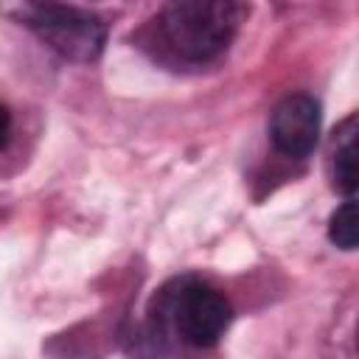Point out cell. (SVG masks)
<instances>
[{"mask_svg": "<svg viewBox=\"0 0 359 359\" xmlns=\"http://www.w3.org/2000/svg\"><path fill=\"white\" fill-rule=\"evenodd\" d=\"M168 317L182 342L194 348H210L227 331L233 311L222 292L205 280L188 278L168 294Z\"/></svg>", "mask_w": 359, "mask_h": 359, "instance_id": "3957f363", "label": "cell"}, {"mask_svg": "<svg viewBox=\"0 0 359 359\" xmlns=\"http://www.w3.org/2000/svg\"><path fill=\"white\" fill-rule=\"evenodd\" d=\"M331 174H334V185L345 196H353L356 191V115H348L342 126L334 132Z\"/></svg>", "mask_w": 359, "mask_h": 359, "instance_id": "5b68a950", "label": "cell"}, {"mask_svg": "<svg viewBox=\"0 0 359 359\" xmlns=\"http://www.w3.org/2000/svg\"><path fill=\"white\" fill-rule=\"evenodd\" d=\"M328 238L331 244H337L339 250H353L356 238H359V227H356V199L348 196L328 219Z\"/></svg>", "mask_w": 359, "mask_h": 359, "instance_id": "8992f818", "label": "cell"}, {"mask_svg": "<svg viewBox=\"0 0 359 359\" xmlns=\"http://www.w3.org/2000/svg\"><path fill=\"white\" fill-rule=\"evenodd\" d=\"M244 6L227 0H177L160 11V36L182 62H210L233 42Z\"/></svg>", "mask_w": 359, "mask_h": 359, "instance_id": "6da1fadb", "label": "cell"}, {"mask_svg": "<svg viewBox=\"0 0 359 359\" xmlns=\"http://www.w3.org/2000/svg\"><path fill=\"white\" fill-rule=\"evenodd\" d=\"M269 140L283 157H306L320 140V104L306 93L280 98L269 118Z\"/></svg>", "mask_w": 359, "mask_h": 359, "instance_id": "277c9868", "label": "cell"}, {"mask_svg": "<svg viewBox=\"0 0 359 359\" xmlns=\"http://www.w3.org/2000/svg\"><path fill=\"white\" fill-rule=\"evenodd\" d=\"M8 137H11V112L0 104V149H6Z\"/></svg>", "mask_w": 359, "mask_h": 359, "instance_id": "52a82bcc", "label": "cell"}, {"mask_svg": "<svg viewBox=\"0 0 359 359\" xmlns=\"http://www.w3.org/2000/svg\"><path fill=\"white\" fill-rule=\"evenodd\" d=\"M17 20L28 25L48 48L73 62H93L107 42V25L87 8L59 3H25L17 8Z\"/></svg>", "mask_w": 359, "mask_h": 359, "instance_id": "7a4b0ae2", "label": "cell"}]
</instances>
